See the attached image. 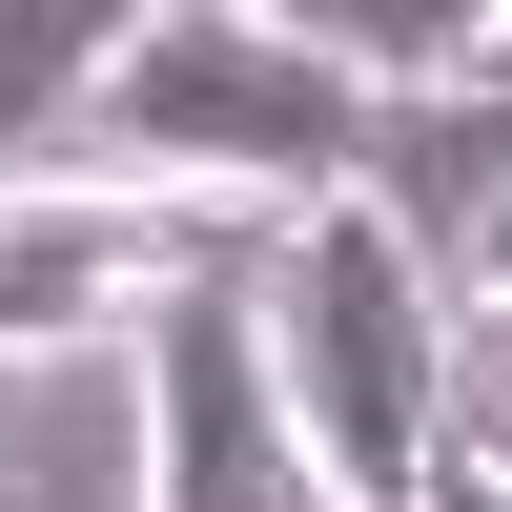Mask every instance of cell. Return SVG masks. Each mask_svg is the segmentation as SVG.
Masks as SVG:
<instances>
[{"label": "cell", "mask_w": 512, "mask_h": 512, "mask_svg": "<svg viewBox=\"0 0 512 512\" xmlns=\"http://www.w3.org/2000/svg\"><path fill=\"white\" fill-rule=\"evenodd\" d=\"M369 144H390V82H369V62H328L308 21H185V0L144 21V62H123L103 123H82V164H103V185L267 205V226L369 205Z\"/></svg>", "instance_id": "obj_1"}, {"label": "cell", "mask_w": 512, "mask_h": 512, "mask_svg": "<svg viewBox=\"0 0 512 512\" xmlns=\"http://www.w3.org/2000/svg\"><path fill=\"white\" fill-rule=\"evenodd\" d=\"M267 349H287V410L308 451L349 472V512H431L451 431H472V308L390 246V205H308L267 267Z\"/></svg>", "instance_id": "obj_2"}, {"label": "cell", "mask_w": 512, "mask_h": 512, "mask_svg": "<svg viewBox=\"0 0 512 512\" xmlns=\"http://www.w3.org/2000/svg\"><path fill=\"white\" fill-rule=\"evenodd\" d=\"M267 267H287V226H226L144 308V512H349V472H328L308 410H287Z\"/></svg>", "instance_id": "obj_3"}, {"label": "cell", "mask_w": 512, "mask_h": 512, "mask_svg": "<svg viewBox=\"0 0 512 512\" xmlns=\"http://www.w3.org/2000/svg\"><path fill=\"white\" fill-rule=\"evenodd\" d=\"M226 226H267V205H164V185H103V164H21L0 185V369L21 349H144V308L205 267Z\"/></svg>", "instance_id": "obj_4"}, {"label": "cell", "mask_w": 512, "mask_h": 512, "mask_svg": "<svg viewBox=\"0 0 512 512\" xmlns=\"http://www.w3.org/2000/svg\"><path fill=\"white\" fill-rule=\"evenodd\" d=\"M369 205H390V246L472 308V267H492V226H512V82H410L390 144H369Z\"/></svg>", "instance_id": "obj_5"}, {"label": "cell", "mask_w": 512, "mask_h": 512, "mask_svg": "<svg viewBox=\"0 0 512 512\" xmlns=\"http://www.w3.org/2000/svg\"><path fill=\"white\" fill-rule=\"evenodd\" d=\"M144 21H164V0H0V185L103 123V82L144 62Z\"/></svg>", "instance_id": "obj_6"}, {"label": "cell", "mask_w": 512, "mask_h": 512, "mask_svg": "<svg viewBox=\"0 0 512 512\" xmlns=\"http://www.w3.org/2000/svg\"><path fill=\"white\" fill-rule=\"evenodd\" d=\"M492 21H512V0H308V41H328V62H369L390 103H410V82H472Z\"/></svg>", "instance_id": "obj_7"}, {"label": "cell", "mask_w": 512, "mask_h": 512, "mask_svg": "<svg viewBox=\"0 0 512 512\" xmlns=\"http://www.w3.org/2000/svg\"><path fill=\"white\" fill-rule=\"evenodd\" d=\"M431 512H512V472H492L472 431H451V472H431Z\"/></svg>", "instance_id": "obj_8"}, {"label": "cell", "mask_w": 512, "mask_h": 512, "mask_svg": "<svg viewBox=\"0 0 512 512\" xmlns=\"http://www.w3.org/2000/svg\"><path fill=\"white\" fill-rule=\"evenodd\" d=\"M472 451H492V472H512V390H472Z\"/></svg>", "instance_id": "obj_9"}, {"label": "cell", "mask_w": 512, "mask_h": 512, "mask_svg": "<svg viewBox=\"0 0 512 512\" xmlns=\"http://www.w3.org/2000/svg\"><path fill=\"white\" fill-rule=\"evenodd\" d=\"M185 21H308V0H185Z\"/></svg>", "instance_id": "obj_10"}, {"label": "cell", "mask_w": 512, "mask_h": 512, "mask_svg": "<svg viewBox=\"0 0 512 512\" xmlns=\"http://www.w3.org/2000/svg\"><path fill=\"white\" fill-rule=\"evenodd\" d=\"M472 390H512V369H472Z\"/></svg>", "instance_id": "obj_11"}, {"label": "cell", "mask_w": 512, "mask_h": 512, "mask_svg": "<svg viewBox=\"0 0 512 512\" xmlns=\"http://www.w3.org/2000/svg\"><path fill=\"white\" fill-rule=\"evenodd\" d=\"M0 492H21V472H0Z\"/></svg>", "instance_id": "obj_12"}]
</instances>
